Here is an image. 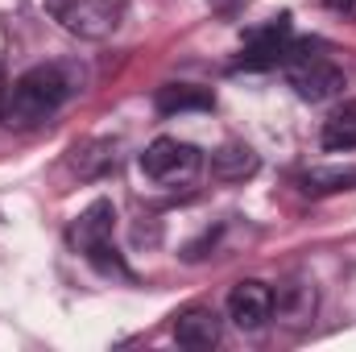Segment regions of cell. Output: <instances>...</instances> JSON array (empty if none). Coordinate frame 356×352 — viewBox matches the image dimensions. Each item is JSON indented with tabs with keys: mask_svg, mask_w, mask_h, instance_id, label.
<instances>
[{
	"mask_svg": "<svg viewBox=\"0 0 356 352\" xmlns=\"http://www.w3.org/2000/svg\"><path fill=\"white\" fill-rule=\"evenodd\" d=\"M332 8H340V13H356V0H327Z\"/></svg>",
	"mask_w": 356,
	"mask_h": 352,
	"instance_id": "9a60e30c",
	"label": "cell"
},
{
	"mask_svg": "<svg viewBox=\"0 0 356 352\" xmlns=\"http://www.w3.org/2000/svg\"><path fill=\"white\" fill-rule=\"evenodd\" d=\"M154 108L162 116H175V112H207V108H216V95L207 88H195V83H166V88H158V95H154Z\"/></svg>",
	"mask_w": 356,
	"mask_h": 352,
	"instance_id": "30bf717a",
	"label": "cell"
},
{
	"mask_svg": "<svg viewBox=\"0 0 356 352\" xmlns=\"http://www.w3.org/2000/svg\"><path fill=\"white\" fill-rule=\"evenodd\" d=\"M203 166V154L191 145V141H178V137H158L145 145L141 154V170L145 178L162 182V186H178V182H191Z\"/></svg>",
	"mask_w": 356,
	"mask_h": 352,
	"instance_id": "277c9868",
	"label": "cell"
},
{
	"mask_svg": "<svg viewBox=\"0 0 356 352\" xmlns=\"http://www.w3.org/2000/svg\"><path fill=\"white\" fill-rule=\"evenodd\" d=\"M112 224H116V207L108 199H95L88 211L75 220V245L83 249V257L99 253L104 245H112Z\"/></svg>",
	"mask_w": 356,
	"mask_h": 352,
	"instance_id": "9c48e42d",
	"label": "cell"
},
{
	"mask_svg": "<svg viewBox=\"0 0 356 352\" xmlns=\"http://www.w3.org/2000/svg\"><path fill=\"white\" fill-rule=\"evenodd\" d=\"M273 315L290 328H302L315 319V286L302 278H290L273 290Z\"/></svg>",
	"mask_w": 356,
	"mask_h": 352,
	"instance_id": "52a82bcc",
	"label": "cell"
},
{
	"mask_svg": "<svg viewBox=\"0 0 356 352\" xmlns=\"http://www.w3.org/2000/svg\"><path fill=\"white\" fill-rule=\"evenodd\" d=\"M228 319L241 332H261L269 319H273V286L257 282V278L236 282L232 294H228Z\"/></svg>",
	"mask_w": 356,
	"mask_h": 352,
	"instance_id": "5b68a950",
	"label": "cell"
},
{
	"mask_svg": "<svg viewBox=\"0 0 356 352\" xmlns=\"http://www.w3.org/2000/svg\"><path fill=\"white\" fill-rule=\"evenodd\" d=\"M356 186V166H315L302 175V191L307 195H340Z\"/></svg>",
	"mask_w": 356,
	"mask_h": 352,
	"instance_id": "4fadbf2b",
	"label": "cell"
},
{
	"mask_svg": "<svg viewBox=\"0 0 356 352\" xmlns=\"http://www.w3.org/2000/svg\"><path fill=\"white\" fill-rule=\"evenodd\" d=\"M323 150H356V99L340 104L327 120H323V133H319Z\"/></svg>",
	"mask_w": 356,
	"mask_h": 352,
	"instance_id": "7c38bea8",
	"label": "cell"
},
{
	"mask_svg": "<svg viewBox=\"0 0 356 352\" xmlns=\"http://www.w3.org/2000/svg\"><path fill=\"white\" fill-rule=\"evenodd\" d=\"M211 175L220 182H241V178L257 175V154L249 145H241V141H228V145H220L211 154Z\"/></svg>",
	"mask_w": 356,
	"mask_h": 352,
	"instance_id": "8fae6325",
	"label": "cell"
},
{
	"mask_svg": "<svg viewBox=\"0 0 356 352\" xmlns=\"http://www.w3.org/2000/svg\"><path fill=\"white\" fill-rule=\"evenodd\" d=\"M286 38H290V21L282 17V21H273L266 29H257L253 38H249V46H245V54H241V67H249V71H261V67H273V63H282L286 58Z\"/></svg>",
	"mask_w": 356,
	"mask_h": 352,
	"instance_id": "ba28073f",
	"label": "cell"
},
{
	"mask_svg": "<svg viewBox=\"0 0 356 352\" xmlns=\"http://www.w3.org/2000/svg\"><path fill=\"white\" fill-rule=\"evenodd\" d=\"M108 166H116V154H112L108 141H91V145H83V150H75V170H79L83 178L104 175Z\"/></svg>",
	"mask_w": 356,
	"mask_h": 352,
	"instance_id": "5bb4252c",
	"label": "cell"
},
{
	"mask_svg": "<svg viewBox=\"0 0 356 352\" xmlns=\"http://www.w3.org/2000/svg\"><path fill=\"white\" fill-rule=\"evenodd\" d=\"M46 8L67 33L88 38V42L116 33V25H120V4L116 0H46Z\"/></svg>",
	"mask_w": 356,
	"mask_h": 352,
	"instance_id": "3957f363",
	"label": "cell"
},
{
	"mask_svg": "<svg viewBox=\"0 0 356 352\" xmlns=\"http://www.w3.org/2000/svg\"><path fill=\"white\" fill-rule=\"evenodd\" d=\"M71 95V79L63 67L46 63V67H33L25 71L21 79H13V88H4V99H0V120L4 129H38L46 125Z\"/></svg>",
	"mask_w": 356,
	"mask_h": 352,
	"instance_id": "6da1fadb",
	"label": "cell"
},
{
	"mask_svg": "<svg viewBox=\"0 0 356 352\" xmlns=\"http://www.w3.org/2000/svg\"><path fill=\"white\" fill-rule=\"evenodd\" d=\"M0 99H4V71H0Z\"/></svg>",
	"mask_w": 356,
	"mask_h": 352,
	"instance_id": "2e32d148",
	"label": "cell"
},
{
	"mask_svg": "<svg viewBox=\"0 0 356 352\" xmlns=\"http://www.w3.org/2000/svg\"><path fill=\"white\" fill-rule=\"evenodd\" d=\"M175 340L191 352L216 349L220 344V315L211 307H186L182 315H175Z\"/></svg>",
	"mask_w": 356,
	"mask_h": 352,
	"instance_id": "8992f818",
	"label": "cell"
},
{
	"mask_svg": "<svg viewBox=\"0 0 356 352\" xmlns=\"http://www.w3.org/2000/svg\"><path fill=\"white\" fill-rule=\"evenodd\" d=\"M282 67H286V83L294 88L298 99H307V104H323V99H332V95L344 91V71L332 58H323V54L286 50Z\"/></svg>",
	"mask_w": 356,
	"mask_h": 352,
	"instance_id": "7a4b0ae2",
	"label": "cell"
}]
</instances>
